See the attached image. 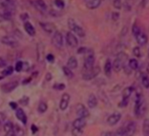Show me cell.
<instances>
[{
  "instance_id": "17",
  "label": "cell",
  "mask_w": 149,
  "mask_h": 136,
  "mask_svg": "<svg viewBox=\"0 0 149 136\" xmlns=\"http://www.w3.org/2000/svg\"><path fill=\"white\" fill-rule=\"evenodd\" d=\"M32 5L37 10L41 13H44L47 10V5L44 0H34Z\"/></svg>"
},
{
  "instance_id": "23",
  "label": "cell",
  "mask_w": 149,
  "mask_h": 136,
  "mask_svg": "<svg viewBox=\"0 0 149 136\" xmlns=\"http://www.w3.org/2000/svg\"><path fill=\"white\" fill-rule=\"evenodd\" d=\"M102 1V0H87L86 5L90 10L97 9L101 5Z\"/></svg>"
},
{
  "instance_id": "39",
  "label": "cell",
  "mask_w": 149,
  "mask_h": 136,
  "mask_svg": "<svg viewBox=\"0 0 149 136\" xmlns=\"http://www.w3.org/2000/svg\"><path fill=\"white\" fill-rule=\"evenodd\" d=\"M124 132H125V129H124V126L119 127L118 130H116V133H114L115 136H124Z\"/></svg>"
},
{
  "instance_id": "11",
  "label": "cell",
  "mask_w": 149,
  "mask_h": 136,
  "mask_svg": "<svg viewBox=\"0 0 149 136\" xmlns=\"http://www.w3.org/2000/svg\"><path fill=\"white\" fill-rule=\"evenodd\" d=\"M66 40L69 46L71 48H76L78 45V40L73 33L68 31L66 35Z\"/></svg>"
},
{
  "instance_id": "30",
  "label": "cell",
  "mask_w": 149,
  "mask_h": 136,
  "mask_svg": "<svg viewBox=\"0 0 149 136\" xmlns=\"http://www.w3.org/2000/svg\"><path fill=\"white\" fill-rule=\"evenodd\" d=\"M62 70L63 72H64V75H65L67 78H72L73 77H74V73H73V72L72 71V70L70 69L69 67H67V66H64V67H62Z\"/></svg>"
},
{
  "instance_id": "55",
  "label": "cell",
  "mask_w": 149,
  "mask_h": 136,
  "mask_svg": "<svg viewBox=\"0 0 149 136\" xmlns=\"http://www.w3.org/2000/svg\"><path fill=\"white\" fill-rule=\"evenodd\" d=\"M45 78H46V80L48 81H51V78H52V75H51V73H47L46 75H45Z\"/></svg>"
},
{
  "instance_id": "52",
  "label": "cell",
  "mask_w": 149,
  "mask_h": 136,
  "mask_svg": "<svg viewBox=\"0 0 149 136\" xmlns=\"http://www.w3.org/2000/svg\"><path fill=\"white\" fill-rule=\"evenodd\" d=\"M31 132H32L33 134H35V133L38 131V127H37L36 125H34V124H31Z\"/></svg>"
},
{
  "instance_id": "41",
  "label": "cell",
  "mask_w": 149,
  "mask_h": 136,
  "mask_svg": "<svg viewBox=\"0 0 149 136\" xmlns=\"http://www.w3.org/2000/svg\"><path fill=\"white\" fill-rule=\"evenodd\" d=\"M113 6L114 8H116V9L118 10L121 9V7H122V2H121V0H114Z\"/></svg>"
},
{
  "instance_id": "10",
  "label": "cell",
  "mask_w": 149,
  "mask_h": 136,
  "mask_svg": "<svg viewBox=\"0 0 149 136\" xmlns=\"http://www.w3.org/2000/svg\"><path fill=\"white\" fill-rule=\"evenodd\" d=\"M124 136H133L137 130V124L134 121H130L127 125L124 126Z\"/></svg>"
},
{
  "instance_id": "27",
  "label": "cell",
  "mask_w": 149,
  "mask_h": 136,
  "mask_svg": "<svg viewBox=\"0 0 149 136\" xmlns=\"http://www.w3.org/2000/svg\"><path fill=\"white\" fill-rule=\"evenodd\" d=\"M112 69H113V67H112L111 61H110V59H107L106 60L105 64H104V71L106 76L107 77L110 76V75H111V72H112Z\"/></svg>"
},
{
  "instance_id": "8",
  "label": "cell",
  "mask_w": 149,
  "mask_h": 136,
  "mask_svg": "<svg viewBox=\"0 0 149 136\" xmlns=\"http://www.w3.org/2000/svg\"><path fill=\"white\" fill-rule=\"evenodd\" d=\"M18 84H19V83L18 81H10V82L2 84V86H1V90L4 93H10L13 91L14 89H15L18 87Z\"/></svg>"
},
{
  "instance_id": "44",
  "label": "cell",
  "mask_w": 149,
  "mask_h": 136,
  "mask_svg": "<svg viewBox=\"0 0 149 136\" xmlns=\"http://www.w3.org/2000/svg\"><path fill=\"white\" fill-rule=\"evenodd\" d=\"M112 20L114 21H118V18H119L120 17V14L118 12H113L112 13Z\"/></svg>"
},
{
  "instance_id": "12",
  "label": "cell",
  "mask_w": 149,
  "mask_h": 136,
  "mask_svg": "<svg viewBox=\"0 0 149 136\" xmlns=\"http://www.w3.org/2000/svg\"><path fill=\"white\" fill-rule=\"evenodd\" d=\"M94 62H95V57L94 55L92 54H90L86 57L85 60H84V68L86 70H89L92 69L94 67Z\"/></svg>"
},
{
  "instance_id": "45",
  "label": "cell",
  "mask_w": 149,
  "mask_h": 136,
  "mask_svg": "<svg viewBox=\"0 0 149 136\" xmlns=\"http://www.w3.org/2000/svg\"><path fill=\"white\" fill-rule=\"evenodd\" d=\"M29 99L28 97H24L21 100H20V103H21V104H22V105H27L29 103Z\"/></svg>"
},
{
  "instance_id": "13",
  "label": "cell",
  "mask_w": 149,
  "mask_h": 136,
  "mask_svg": "<svg viewBox=\"0 0 149 136\" xmlns=\"http://www.w3.org/2000/svg\"><path fill=\"white\" fill-rule=\"evenodd\" d=\"M40 25L41 26L42 29H43L45 32L48 33V34H54V33L57 31L55 24H53V23L40 22Z\"/></svg>"
},
{
  "instance_id": "46",
  "label": "cell",
  "mask_w": 149,
  "mask_h": 136,
  "mask_svg": "<svg viewBox=\"0 0 149 136\" xmlns=\"http://www.w3.org/2000/svg\"><path fill=\"white\" fill-rule=\"evenodd\" d=\"M129 103V100H122L121 102H120V103L118 104V106L120 108H124V107L127 106Z\"/></svg>"
},
{
  "instance_id": "54",
  "label": "cell",
  "mask_w": 149,
  "mask_h": 136,
  "mask_svg": "<svg viewBox=\"0 0 149 136\" xmlns=\"http://www.w3.org/2000/svg\"><path fill=\"white\" fill-rule=\"evenodd\" d=\"M5 136H16V135H15L14 130H13L12 131L8 132V133H7L6 135H5Z\"/></svg>"
},
{
  "instance_id": "58",
  "label": "cell",
  "mask_w": 149,
  "mask_h": 136,
  "mask_svg": "<svg viewBox=\"0 0 149 136\" xmlns=\"http://www.w3.org/2000/svg\"><path fill=\"white\" fill-rule=\"evenodd\" d=\"M148 57H149V49H148Z\"/></svg>"
},
{
  "instance_id": "24",
  "label": "cell",
  "mask_w": 149,
  "mask_h": 136,
  "mask_svg": "<svg viewBox=\"0 0 149 136\" xmlns=\"http://www.w3.org/2000/svg\"><path fill=\"white\" fill-rule=\"evenodd\" d=\"M78 66V61L77 60L76 57L74 56H71L69 58V59L67 60V67H69L70 69L73 70L76 69Z\"/></svg>"
},
{
  "instance_id": "16",
  "label": "cell",
  "mask_w": 149,
  "mask_h": 136,
  "mask_svg": "<svg viewBox=\"0 0 149 136\" xmlns=\"http://www.w3.org/2000/svg\"><path fill=\"white\" fill-rule=\"evenodd\" d=\"M70 94H67V93H64L61 96V101H60L59 104V108L61 111H65L69 105V103H70Z\"/></svg>"
},
{
  "instance_id": "53",
  "label": "cell",
  "mask_w": 149,
  "mask_h": 136,
  "mask_svg": "<svg viewBox=\"0 0 149 136\" xmlns=\"http://www.w3.org/2000/svg\"><path fill=\"white\" fill-rule=\"evenodd\" d=\"M21 19L22 20V21H27L26 20L29 18V15L27 13H23L21 15Z\"/></svg>"
},
{
  "instance_id": "18",
  "label": "cell",
  "mask_w": 149,
  "mask_h": 136,
  "mask_svg": "<svg viewBox=\"0 0 149 136\" xmlns=\"http://www.w3.org/2000/svg\"><path fill=\"white\" fill-rule=\"evenodd\" d=\"M135 38L138 45H141V46L146 45V43H148V36L145 34V33H143V31H140L138 35H136Z\"/></svg>"
},
{
  "instance_id": "43",
  "label": "cell",
  "mask_w": 149,
  "mask_h": 136,
  "mask_svg": "<svg viewBox=\"0 0 149 136\" xmlns=\"http://www.w3.org/2000/svg\"><path fill=\"white\" fill-rule=\"evenodd\" d=\"M45 58H46L47 61H49L50 63H54V61H55V56H54L52 54H47Z\"/></svg>"
},
{
  "instance_id": "32",
  "label": "cell",
  "mask_w": 149,
  "mask_h": 136,
  "mask_svg": "<svg viewBox=\"0 0 149 136\" xmlns=\"http://www.w3.org/2000/svg\"><path fill=\"white\" fill-rule=\"evenodd\" d=\"M37 110H38V112L39 113L43 114V113L46 112V111L48 110V105L45 103H44V102H41L39 104V105H38Z\"/></svg>"
},
{
  "instance_id": "26",
  "label": "cell",
  "mask_w": 149,
  "mask_h": 136,
  "mask_svg": "<svg viewBox=\"0 0 149 136\" xmlns=\"http://www.w3.org/2000/svg\"><path fill=\"white\" fill-rule=\"evenodd\" d=\"M133 91H134V88H133L132 86L126 87L122 91V100H129V98H130V96L132 95Z\"/></svg>"
},
{
  "instance_id": "56",
  "label": "cell",
  "mask_w": 149,
  "mask_h": 136,
  "mask_svg": "<svg viewBox=\"0 0 149 136\" xmlns=\"http://www.w3.org/2000/svg\"><path fill=\"white\" fill-rule=\"evenodd\" d=\"M31 78H26V79H25V80H24V81H23V84H28V83H29L30 81H31Z\"/></svg>"
},
{
  "instance_id": "3",
  "label": "cell",
  "mask_w": 149,
  "mask_h": 136,
  "mask_svg": "<svg viewBox=\"0 0 149 136\" xmlns=\"http://www.w3.org/2000/svg\"><path fill=\"white\" fill-rule=\"evenodd\" d=\"M67 25H68L70 29L74 33H75L77 35H78L81 38L85 37L86 32L84 29L82 27H80L73 18H68V20H67Z\"/></svg>"
},
{
  "instance_id": "37",
  "label": "cell",
  "mask_w": 149,
  "mask_h": 136,
  "mask_svg": "<svg viewBox=\"0 0 149 136\" xmlns=\"http://www.w3.org/2000/svg\"><path fill=\"white\" fill-rule=\"evenodd\" d=\"M132 34L134 35V36L135 37L136 35H138L139 33L141 31V30H140V28L138 27V26L137 25V24H134V25L132 26Z\"/></svg>"
},
{
  "instance_id": "21",
  "label": "cell",
  "mask_w": 149,
  "mask_h": 136,
  "mask_svg": "<svg viewBox=\"0 0 149 136\" xmlns=\"http://www.w3.org/2000/svg\"><path fill=\"white\" fill-rule=\"evenodd\" d=\"M24 27L25 31H26V33H28L29 35L33 37L36 35L35 28H34V26L29 21H25L24 24Z\"/></svg>"
},
{
  "instance_id": "28",
  "label": "cell",
  "mask_w": 149,
  "mask_h": 136,
  "mask_svg": "<svg viewBox=\"0 0 149 136\" xmlns=\"http://www.w3.org/2000/svg\"><path fill=\"white\" fill-rule=\"evenodd\" d=\"M143 133L144 136H149V119H146L143 121Z\"/></svg>"
},
{
  "instance_id": "49",
  "label": "cell",
  "mask_w": 149,
  "mask_h": 136,
  "mask_svg": "<svg viewBox=\"0 0 149 136\" xmlns=\"http://www.w3.org/2000/svg\"><path fill=\"white\" fill-rule=\"evenodd\" d=\"M6 65H7V61H5V59H3L2 57H0V68L6 67Z\"/></svg>"
},
{
  "instance_id": "38",
  "label": "cell",
  "mask_w": 149,
  "mask_h": 136,
  "mask_svg": "<svg viewBox=\"0 0 149 136\" xmlns=\"http://www.w3.org/2000/svg\"><path fill=\"white\" fill-rule=\"evenodd\" d=\"M54 4H55V5L57 8H60V9H62L65 6V3H64V0H55Z\"/></svg>"
},
{
  "instance_id": "33",
  "label": "cell",
  "mask_w": 149,
  "mask_h": 136,
  "mask_svg": "<svg viewBox=\"0 0 149 136\" xmlns=\"http://www.w3.org/2000/svg\"><path fill=\"white\" fill-rule=\"evenodd\" d=\"M3 127H4V130H5V133H8V132H10L13 130L14 125H13V122L8 121H7L6 123H5Z\"/></svg>"
},
{
  "instance_id": "14",
  "label": "cell",
  "mask_w": 149,
  "mask_h": 136,
  "mask_svg": "<svg viewBox=\"0 0 149 136\" xmlns=\"http://www.w3.org/2000/svg\"><path fill=\"white\" fill-rule=\"evenodd\" d=\"M37 61L42 63L45 59V47L42 43H39L37 45Z\"/></svg>"
},
{
  "instance_id": "42",
  "label": "cell",
  "mask_w": 149,
  "mask_h": 136,
  "mask_svg": "<svg viewBox=\"0 0 149 136\" xmlns=\"http://www.w3.org/2000/svg\"><path fill=\"white\" fill-rule=\"evenodd\" d=\"M65 84H57L54 85V89H55L56 90H59V91L64 90L65 89Z\"/></svg>"
},
{
  "instance_id": "36",
  "label": "cell",
  "mask_w": 149,
  "mask_h": 136,
  "mask_svg": "<svg viewBox=\"0 0 149 136\" xmlns=\"http://www.w3.org/2000/svg\"><path fill=\"white\" fill-rule=\"evenodd\" d=\"M24 68V62L21 61H17L15 65V70L16 72H21Z\"/></svg>"
},
{
  "instance_id": "48",
  "label": "cell",
  "mask_w": 149,
  "mask_h": 136,
  "mask_svg": "<svg viewBox=\"0 0 149 136\" xmlns=\"http://www.w3.org/2000/svg\"><path fill=\"white\" fill-rule=\"evenodd\" d=\"M5 119H6V116L4 113L0 112V126L2 125L5 121Z\"/></svg>"
},
{
  "instance_id": "35",
  "label": "cell",
  "mask_w": 149,
  "mask_h": 136,
  "mask_svg": "<svg viewBox=\"0 0 149 136\" xmlns=\"http://www.w3.org/2000/svg\"><path fill=\"white\" fill-rule=\"evenodd\" d=\"M83 130L81 129H77L73 127L72 130V136H82L83 135Z\"/></svg>"
},
{
  "instance_id": "31",
  "label": "cell",
  "mask_w": 149,
  "mask_h": 136,
  "mask_svg": "<svg viewBox=\"0 0 149 136\" xmlns=\"http://www.w3.org/2000/svg\"><path fill=\"white\" fill-rule=\"evenodd\" d=\"M14 72V68L13 66H9V67H6L5 70L2 72V75L3 76H9V75H12Z\"/></svg>"
},
{
  "instance_id": "29",
  "label": "cell",
  "mask_w": 149,
  "mask_h": 136,
  "mask_svg": "<svg viewBox=\"0 0 149 136\" xmlns=\"http://www.w3.org/2000/svg\"><path fill=\"white\" fill-rule=\"evenodd\" d=\"M128 66L130 67V68L132 70H136L138 69V61H137V60L136 59H131L129 61Z\"/></svg>"
},
{
  "instance_id": "7",
  "label": "cell",
  "mask_w": 149,
  "mask_h": 136,
  "mask_svg": "<svg viewBox=\"0 0 149 136\" xmlns=\"http://www.w3.org/2000/svg\"><path fill=\"white\" fill-rule=\"evenodd\" d=\"M52 44L54 47L56 48H61L63 46V36L60 31H56L53 35L52 40H51Z\"/></svg>"
},
{
  "instance_id": "57",
  "label": "cell",
  "mask_w": 149,
  "mask_h": 136,
  "mask_svg": "<svg viewBox=\"0 0 149 136\" xmlns=\"http://www.w3.org/2000/svg\"><path fill=\"white\" fill-rule=\"evenodd\" d=\"M146 75L149 78V63L147 66V70H146Z\"/></svg>"
},
{
  "instance_id": "15",
  "label": "cell",
  "mask_w": 149,
  "mask_h": 136,
  "mask_svg": "<svg viewBox=\"0 0 149 136\" xmlns=\"http://www.w3.org/2000/svg\"><path fill=\"white\" fill-rule=\"evenodd\" d=\"M121 118V114L119 112H115L112 114L110 116L107 118V122L109 125L114 126L120 121Z\"/></svg>"
},
{
  "instance_id": "6",
  "label": "cell",
  "mask_w": 149,
  "mask_h": 136,
  "mask_svg": "<svg viewBox=\"0 0 149 136\" xmlns=\"http://www.w3.org/2000/svg\"><path fill=\"white\" fill-rule=\"evenodd\" d=\"M15 14V9L2 8L0 11V22L3 21H9L13 17Z\"/></svg>"
},
{
  "instance_id": "50",
  "label": "cell",
  "mask_w": 149,
  "mask_h": 136,
  "mask_svg": "<svg viewBox=\"0 0 149 136\" xmlns=\"http://www.w3.org/2000/svg\"><path fill=\"white\" fill-rule=\"evenodd\" d=\"M9 105L11 107L13 110H17V108H18V104L15 103V102H10Z\"/></svg>"
},
{
  "instance_id": "9",
  "label": "cell",
  "mask_w": 149,
  "mask_h": 136,
  "mask_svg": "<svg viewBox=\"0 0 149 136\" xmlns=\"http://www.w3.org/2000/svg\"><path fill=\"white\" fill-rule=\"evenodd\" d=\"M76 114L78 118L86 119L89 116L90 113L86 106L83 104L79 103L76 106Z\"/></svg>"
},
{
  "instance_id": "4",
  "label": "cell",
  "mask_w": 149,
  "mask_h": 136,
  "mask_svg": "<svg viewBox=\"0 0 149 136\" xmlns=\"http://www.w3.org/2000/svg\"><path fill=\"white\" fill-rule=\"evenodd\" d=\"M100 72H101L100 67L96 66V67H93L92 69L87 70V72L83 75V79L85 81H90V80L94 79L100 73Z\"/></svg>"
},
{
  "instance_id": "25",
  "label": "cell",
  "mask_w": 149,
  "mask_h": 136,
  "mask_svg": "<svg viewBox=\"0 0 149 136\" xmlns=\"http://www.w3.org/2000/svg\"><path fill=\"white\" fill-rule=\"evenodd\" d=\"M87 104L90 108H94L97 105V98L94 94H91L89 95L88 101H87Z\"/></svg>"
},
{
  "instance_id": "1",
  "label": "cell",
  "mask_w": 149,
  "mask_h": 136,
  "mask_svg": "<svg viewBox=\"0 0 149 136\" xmlns=\"http://www.w3.org/2000/svg\"><path fill=\"white\" fill-rule=\"evenodd\" d=\"M147 107H146V101L142 94H137L135 99V105H134V114L138 119L144 116L146 113Z\"/></svg>"
},
{
  "instance_id": "40",
  "label": "cell",
  "mask_w": 149,
  "mask_h": 136,
  "mask_svg": "<svg viewBox=\"0 0 149 136\" xmlns=\"http://www.w3.org/2000/svg\"><path fill=\"white\" fill-rule=\"evenodd\" d=\"M133 54L134 55V56L137 57V58L141 57V51L138 46H136L133 48Z\"/></svg>"
},
{
  "instance_id": "34",
  "label": "cell",
  "mask_w": 149,
  "mask_h": 136,
  "mask_svg": "<svg viewBox=\"0 0 149 136\" xmlns=\"http://www.w3.org/2000/svg\"><path fill=\"white\" fill-rule=\"evenodd\" d=\"M142 84L145 88H149V78H148L146 75H143V76H142Z\"/></svg>"
},
{
  "instance_id": "51",
  "label": "cell",
  "mask_w": 149,
  "mask_h": 136,
  "mask_svg": "<svg viewBox=\"0 0 149 136\" xmlns=\"http://www.w3.org/2000/svg\"><path fill=\"white\" fill-rule=\"evenodd\" d=\"M87 52V48L85 47H81L78 50V54H85Z\"/></svg>"
},
{
  "instance_id": "5",
  "label": "cell",
  "mask_w": 149,
  "mask_h": 136,
  "mask_svg": "<svg viewBox=\"0 0 149 136\" xmlns=\"http://www.w3.org/2000/svg\"><path fill=\"white\" fill-rule=\"evenodd\" d=\"M1 42L4 45H8V46L11 47V48H16V47L19 46V42H18V40L14 38V37L10 36V35L4 36L1 39Z\"/></svg>"
},
{
  "instance_id": "2",
  "label": "cell",
  "mask_w": 149,
  "mask_h": 136,
  "mask_svg": "<svg viewBox=\"0 0 149 136\" xmlns=\"http://www.w3.org/2000/svg\"><path fill=\"white\" fill-rule=\"evenodd\" d=\"M128 59V56L124 52H120L117 54L116 58L113 61V64H112V67L115 72L118 73L121 70V69L124 68V66L126 65Z\"/></svg>"
},
{
  "instance_id": "19",
  "label": "cell",
  "mask_w": 149,
  "mask_h": 136,
  "mask_svg": "<svg viewBox=\"0 0 149 136\" xmlns=\"http://www.w3.org/2000/svg\"><path fill=\"white\" fill-rule=\"evenodd\" d=\"M0 5L2 8L15 9V0H0Z\"/></svg>"
},
{
  "instance_id": "20",
  "label": "cell",
  "mask_w": 149,
  "mask_h": 136,
  "mask_svg": "<svg viewBox=\"0 0 149 136\" xmlns=\"http://www.w3.org/2000/svg\"><path fill=\"white\" fill-rule=\"evenodd\" d=\"M15 116L17 119L24 124H26L27 123V116L26 115L25 112L22 108H17L16 112H15Z\"/></svg>"
},
{
  "instance_id": "47",
  "label": "cell",
  "mask_w": 149,
  "mask_h": 136,
  "mask_svg": "<svg viewBox=\"0 0 149 136\" xmlns=\"http://www.w3.org/2000/svg\"><path fill=\"white\" fill-rule=\"evenodd\" d=\"M100 136H115V134H114V133H113V132L104 131L101 133Z\"/></svg>"
},
{
  "instance_id": "22",
  "label": "cell",
  "mask_w": 149,
  "mask_h": 136,
  "mask_svg": "<svg viewBox=\"0 0 149 136\" xmlns=\"http://www.w3.org/2000/svg\"><path fill=\"white\" fill-rule=\"evenodd\" d=\"M86 121L85 119L82 118L76 119L72 123V126L74 128L81 129V130H83L86 127Z\"/></svg>"
}]
</instances>
